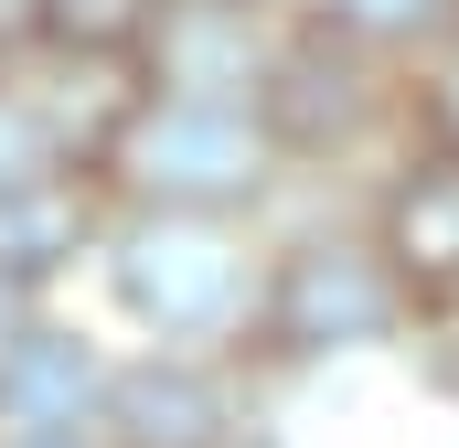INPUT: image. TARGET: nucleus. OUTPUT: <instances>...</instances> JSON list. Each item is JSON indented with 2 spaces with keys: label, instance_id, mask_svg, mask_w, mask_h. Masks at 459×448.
<instances>
[{
  "label": "nucleus",
  "instance_id": "nucleus-9",
  "mask_svg": "<svg viewBox=\"0 0 459 448\" xmlns=\"http://www.w3.org/2000/svg\"><path fill=\"white\" fill-rule=\"evenodd\" d=\"M108 224H117V193L108 171H65V182H22L0 193V267L54 289L75 256H108Z\"/></svg>",
  "mask_w": 459,
  "mask_h": 448
},
{
  "label": "nucleus",
  "instance_id": "nucleus-11",
  "mask_svg": "<svg viewBox=\"0 0 459 448\" xmlns=\"http://www.w3.org/2000/svg\"><path fill=\"white\" fill-rule=\"evenodd\" d=\"M332 22H342L363 54H385L395 75H417L428 54H449L459 43V0H321Z\"/></svg>",
  "mask_w": 459,
  "mask_h": 448
},
{
  "label": "nucleus",
  "instance_id": "nucleus-10",
  "mask_svg": "<svg viewBox=\"0 0 459 448\" xmlns=\"http://www.w3.org/2000/svg\"><path fill=\"white\" fill-rule=\"evenodd\" d=\"M65 171H97V160H86V139L65 128L54 86L0 75V193H22V182H65Z\"/></svg>",
  "mask_w": 459,
  "mask_h": 448
},
{
  "label": "nucleus",
  "instance_id": "nucleus-17",
  "mask_svg": "<svg viewBox=\"0 0 459 448\" xmlns=\"http://www.w3.org/2000/svg\"><path fill=\"white\" fill-rule=\"evenodd\" d=\"M256 448H278V438H256Z\"/></svg>",
  "mask_w": 459,
  "mask_h": 448
},
{
  "label": "nucleus",
  "instance_id": "nucleus-8",
  "mask_svg": "<svg viewBox=\"0 0 459 448\" xmlns=\"http://www.w3.org/2000/svg\"><path fill=\"white\" fill-rule=\"evenodd\" d=\"M108 374L117 363L86 332L43 321L32 341H11V363H0V438H75V427H97Z\"/></svg>",
  "mask_w": 459,
  "mask_h": 448
},
{
  "label": "nucleus",
  "instance_id": "nucleus-13",
  "mask_svg": "<svg viewBox=\"0 0 459 448\" xmlns=\"http://www.w3.org/2000/svg\"><path fill=\"white\" fill-rule=\"evenodd\" d=\"M406 139L459 160V43H449V54H428V65L406 75Z\"/></svg>",
  "mask_w": 459,
  "mask_h": 448
},
{
  "label": "nucleus",
  "instance_id": "nucleus-6",
  "mask_svg": "<svg viewBox=\"0 0 459 448\" xmlns=\"http://www.w3.org/2000/svg\"><path fill=\"white\" fill-rule=\"evenodd\" d=\"M278 22H289L278 0H160V22L139 43V86L150 97H235V108H256Z\"/></svg>",
  "mask_w": 459,
  "mask_h": 448
},
{
  "label": "nucleus",
  "instance_id": "nucleus-1",
  "mask_svg": "<svg viewBox=\"0 0 459 448\" xmlns=\"http://www.w3.org/2000/svg\"><path fill=\"white\" fill-rule=\"evenodd\" d=\"M108 299L117 321L160 352H235L256 341V299H267V246L246 214H171V203H117L108 224Z\"/></svg>",
  "mask_w": 459,
  "mask_h": 448
},
{
  "label": "nucleus",
  "instance_id": "nucleus-15",
  "mask_svg": "<svg viewBox=\"0 0 459 448\" xmlns=\"http://www.w3.org/2000/svg\"><path fill=\"white\" fill-rule=\"evenodd\" d=\"M43 321H54V310H43V289L0 267V363H11V341H32V332H43Z\"/></svg>",
  "mask_w": 459,
  "mask_h": 448
},
{
  "label": "nucleus",
  "instance_id": "nucleus-5",
  "mask_svg": "<svg viewBox=\"0 0 459 448\" xmlns=\"http://www.w3.org/2000/svg\"><path fill=\"white\" fill-rule=\"evenodd\" d=\"M97 448H256L235 352H128L97 406Z\"/></svg>",
  "mask_w": 459,
  "mask_h": 448
},
{
  "label": "nucleus",
  "instance_id": "nucleus-2",
  "mask_svg": "<svg viewBox=\"0 0 459 448\" xmlns=\"http://www.w3.org/2000/svg\"><path fill=\"white\" fill-rule=\"evenodd\" d=\"M385 341H417V289L395 278L374 224H299L267 246V299H256L246 363L310 374V363H352Z\"/></svg>",
  "mask_w": 459,
  "mask_h": 448
},
{
  "label": "nucleus",
  "instance_id": "nucleus-3",
  "mask_svg": "<svg viewBox=\"0 0 459 448\" xmlns=\"http://www.w3.org/2000/svg\"><path fill=\"white\" fill-rule=\"evenodd\" d=\"M256 117L278 139L289 171H342L352 150H406V75L385 54H363L342 22L310 0L278 22V54H267V86H256Z\"/></svg>",
  "mask_w": 459,
  "mask_h": 448
},
{
  "label": "nucleus",
  "instance_id": "nucleus-7",
  "mask_svg": "<svg viewBox=\"0 0 459 448\" xmlns=\"http://www.w3.org/2000/svg\"><path fill=\"white\" fill-rule=\"evenodd\" d=\"M363 224H374V246L395 256V278L417 289V310L459 299V160L449 150H417V139H406V150L374 171Z\"/></svg>",
  "mask_w": 459,
  "mask_h": 448
},
{
  "label": "nucleus",
  "instance_id": "nucleus-16",
  "mask_svg": "<svg viewBox=\"0 0 459 448\" xmlns=\"http://www.w3.org/2000/svg\"><path fill=\"white\" fill-rule=\"evenodd\" d=\"M0 448H97V427H75V438H0Z\"/></svg>",
  "mask_w": 459,
  "mask_h": 448
},
{
  "label": "nucleus",
  "instance_id": "nucleus-12",
  "mask_svg": "<svg viewBox=\"0 0 459 448\" xmlns=\"http://www.w3.org/2000/svg\"><path fill=\"white\" fill-rule=\"evenodd\" d=\"M160 0H54V54H86V65H139Z\"/></svg>",
  "mask_w": 459,
  "mask_h": 448
},
{
  "label": "nucleus",
  "instance_id": "nucleus-4",
  "mask_svg": "<svg viewBox=\"0 0 459 448\" xmlns=\"http://www.w3.org/2000/svg\"><path fill=\"white\" fill-rule=\"evenodd\" d=\"M278 139L235 97H139L108 150L117 203H171V214H256L278 193Z\"/></svg>",
  "mask_w": 459,
  "mask_h": 448
},
{
  "label": "nucleus",
  "instance_id": "nucleus-14",
  "mask_svg": "<svg viewBox=\"0 0 459 448\" xmlns=\"http://www.w3.org/2000/svg\"><path fill=\"white\" fill-rule=\"evenodd\" d=\"M54 54V0H0V65Z\"/></svg>",
  "mask_w": 459,
  "mask_h": 448
}]
</instances>
